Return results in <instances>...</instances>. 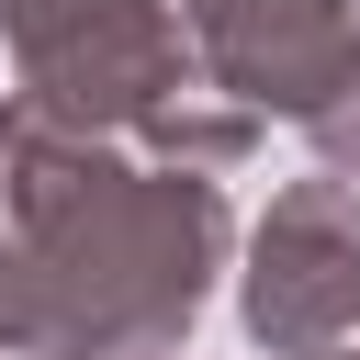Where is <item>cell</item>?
<instances>
[{
	"mask_svg": "<svg viewBox=\"0 0 360 360\" xmlns=\"http://www.w3.org/2000/svg\"><path fill=\"white\" fill-rule=\"evenodd\" d=\"M225 248V180L0 101V360H169Z\"/></svg>",
	"mask_w": 360,
	"mask_h": 360,
	"instance_id": "1",
	"label": "cell"
},
{
	"mask_svg": "<svg viewBox=\"0 0 360 360\" xmlns=\"http://www.w3.org/2000/svg\"><path fill=\"white\" fill-rule=\"evenodd\" d=\"M0 45H11V101L56 135L135 146L146 169H202V180H225L259 146V124L202 90L169 0H0Z\"/></svg>",
	"mask_w": 360,
	"mask_h": 360,
	"instance_id": "2",
	"label": "cell"
},
{
	"mask_svg": "<svg viewBox=\"0 0 360 360\" xmlns=\"http://www.w3.org/2000/svg\"><path fill=\"white\" fill-rule=\"evenodd\" d=\"M236 326L270 360H326L360 338V191L349 180L270 191L248 270H236Z\"/></svg>",
	"mask_w": 360,
	"mask_h": 360,
	"instance_id": "3",
	"label": "cell"
},
{
	"mask_svg": "<svg viewBox=\"0 0 360 360\" xmlns=\"http://www.w3.org/2000/svg\"><path fill=\"white\" fill-rule=\"evenodd\" d=\"M214 101L248 124H315L360 79V0H169Z\"/></svg>",
	"mask_w": 360,
	"mask_h": 360,
	"instance_id": "4",
	"label": "cell"
},
{
	"mask_svg": "<svg viewBox=\"0 0 360 360\" xmlns=\"http://www.w3.org/2000/svg\"><path fill=\"white\" fill-rule=\"evenodd\" d=\"M304 135H315L326 180H349V191H360V79H349V90H338V101H326V112H315Z\"/></svg>",
	"mask_w": 360,
	"mask_h": 360,
	"instance_id": "5",
	"label": "cell"
},
{
	"mask_svg": "<svg viewBox=\"0 0 360 360\" xmlns=\"http://www.w3.org/2000/svg\"><path fill=\"white\" fill-rule=\"evenodd\" d=\"M326 360H360V349H326Z\"/></svg>",
	"mask_w": 360,
	"mask_h": 360,
	"instance_id": "6",
	"label": "cell"
}]
</instances>
